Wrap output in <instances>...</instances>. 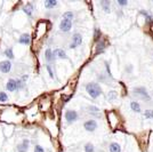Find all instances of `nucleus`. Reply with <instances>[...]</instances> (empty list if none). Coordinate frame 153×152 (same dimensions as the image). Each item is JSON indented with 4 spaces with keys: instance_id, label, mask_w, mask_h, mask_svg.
<instances>
[{
    "instance_id": "nucleus-16",
    "label": "nucleus",
    "mask_w": 153,
    "mask_h": 152,
    "mask_svg": "<svg viewBox=\"0 0 153 152\" xmlns=\"http://www.w3.org/2000/svg\"><path fill=\"white\" fill-rule=\"evenodd\" d=\"M100 5H101L102 9L105 13H110V12H111V1H108V0H103V1L100 2Z\"/></svg>"
},
{
    "instance_id": "nucleus-11",
    "label": "nucleus",
    "mask_w": 153,
    "mask_h": 152,
    "mask_svg": "<svg viewBox=\"0 0 153 152\" xmlns=\"http://www.w3.org/2000/svg\"><path fill=\"white\" fill-rule=\"evenodd\" d=\"M19 42L22 45H24V46L30 45L31 44V36H30L29 33H23V34H21L19 38Z\"/></svg>"
},
{
    "instance_id": "nucleus-19",
    "label": "nucleus",
    "mask_w": 153,
    "mask_h": 152,
    "mask_svg": "<svg viewBox=\"0 0 153 152\" xmlns=\"http://www.w3.org/2000/svg\"><path fill=\"white\" fill-rule=\"evenodd\" d=\"M130 109L136 112V113H140L142 112V108H140V104L137 101H131L130 102Z\"/></svg>"
},
{
    "instance_id": "nucleus-9",
    "label": "nucleus",
    "mask_w": 153,
    "mask_h": 152,
    "mask_svg": "<svg viewBox=\"0 0 153 152\" xmlns=\"http://www.w3.org/2000/svg\"><path fill=\"white\" fill-rule=\"evenodd\" d=\"M29 148H30V141L24 139L21 143L16 145V150H17V152H27Z\"/></svg>"
},
{
    "instance_id": "nucleus-7",
    "label": "nucleus",
    "mask_w": 153,
    "mask_h": 152,
    "mask_svg": "<svg viewBox=\"0 0 153 152\" xmlns=\"http://www.w3.org/2000/svg\"><path fill=\"white\" fill-rule=\"evenodd\" d=\"M12 70V61L9 60H4L0 62V72L6 75V73H9Z\"/></svg>"
},
{
    "instance_id": "nucleus-6",
    "label": "nucleus",
    "mask_w": 153,
    "mask_h": 152,
    "mask_svg": "<svg viewBox=\"0 0 153 152\" xmlns=\"http://www.w3.org/2000/svg\"><path fill=\"white\" fill-rule=\"evenodd\" d=\"M45 61H46V64H53L55 63V61H56V57L54 55V51L51 49V48H47L45 51Z\"/></svg>"
},
{
    "instance_id": "nucleus-24",
    "label": "nucleus",
    "mask_w": 153,
    "mask_h": 152,
    "mask_svg": "<svg viewBox=\"0 0 153 152\" xmlns=\"http://www.w3.org/2000/svg\"><path fill=\"white\" fill-rule=\"evenodd\" d=\"M8 101V95H7L6 92L4 90H0V102L1 103H6Z\"/></svg>"
},
{
    "instance_id": "nucleus-21",
    "label": "nucleus",
    "mask_w": 153,
    "mask_h": 152,
    "mask_svg": "<svg viewBox=\"0 0 153 152\" xmlns=\"http://www.w3.org/2000/svg\"><path fill=\"white\" fill-rule=\"evenodd\" d=\"M62 17H63L64 19H70V21H72V19H74V13H73V12H71V10H68V12L63 13Z\"/></svg>"
},
{
    "instance_id": "nucleus-29",
    "label": "nucleus",
    "mask_w": 153,
    "mask_h": 152,
    "mask_svg": "<svg viewBox=\"0 0 153 152\" xmlns=\"http://www.w3.org/2000/svg\"><path fill=\"white\" fill-rule=\"evenodd\" d=\"M117 4H118L120 7H126L128 5V1L127 0H118Z\"/></svg>"
},
{
    "instance_id": "nucleus-22",
    "label": "nucleus",
    "mask_w": 153,
    "mask_h": 152,
    "mask_svg": "<svg viewBox=\"0 0 153 152\" xmlns=\"http://www.w3.org/2000/svg\"><path fill=\"white\" fill-rule=\"evenodd\" d=\"M118 97V94L115 90H110L108 93V101H115V98Z\"/></svg>"
},
{
    "instance_id": "nucleus-20",
    "label": "nucleus",
    "mask_w": 153,
    "mask_h": 152,
    "mask_svg": "<svg viewBox=\"0 0 153 152\" xmlns=\"http://www.w3.org/2000/svg\"><path fill=\"white\" fill-rule=\"evenodd\" d=\"M83 151L85 152H95V146L93 143H86L83 145Z\"/></svg>"
},
{
    "instance_id": "nucleus-2",
    "label": "nucleus",
    "mask_w": 153,
    "mask_h": 152,
    "mask_svg": "<svg viewBox=\"0 0 153 152\" xmlns=\"http://www.w3.org/2000/svg\"><path fill=\"white\" fill-rule=\"evenodd\" d=\"M64 118H65V121L71 125L73 122H76L78 119H79V114L76 110H66L65 111V114H64Z\"/></svg>"
},
{
    "instance_id": "nucleus-8",
    "label": "nucleus",
    "mask_w": 153,
    "mask_h": 152,
    "mask_svg": "<svg viewBox=\"0 0 153 152\" xmlns=\"http://www.w3.org/2000/svg\"><path fill=\"white\" fill-rule=\"evenodd\" d=\"M82 44V36L80 33H74L72 36V42L70 44V48L71 49H74L78 46Z\"/></svg>"
},
{
    "instance_id": "nucleus-27",
    "label": "nucleus",
    "mask_w": 153,
    "mask_h": 152,
    "mask_svg": "<svg viewBox=\"0 0 153 152\" xmlns=\"http://www.w3.org/2000/svg\"><path fill=\"white\" fill-rule=\"evenodd\" d=\"M144 117H145V119H152L153 118V110L151 109H147L144 111Z\"/></svg>"
},
{
    "instance_id": "nucleus-14",
    "label": "nucleus",
    "mask_w": 153,
    "mask_h": 152,
    "mask_svg": "<svg viewBox=\"0 0 153 152\" xmlns=\"http://www.w3.org/2000/svg\"><path fill=\"white\" fill-rule=\"evenodd\" d=\"M54 55L56 58H62V60H66L68 58V55H66V51L62 49V48H56L54 49Z\"/></svg>"
},
{
    "instance_id": "nucleus-4",
    "label": "nucleus",
    "mask_w": 153,
    "mask_h": 152,
    "mask_svg": "<svg viewBox=\"0 0 153 152\" xmlns=\"http://www.w3.org/2000/svg\"><path fill=\"white\" fill-rule=\"evenodd\" d=\"M97 127H98V124H97V121H96L95 119H89V120H86L83 122V128H85V130H87V132H89V133L95 132L96 129H97Z\"/></svg>"
},
{
    "instance_id": "nucleus-26",
    "label": "nucleus",
    "mask_w": 153,
    "mask_h": 152,
    "mask_svg": "<svg viewBox=\"0 0 153 152\" xmlns=\"http://www.w3.org/2000/svg\"><path fill=\"white\" fill-rule=\"evenodd\" d=\"M16 83H17V88H19V90H22V89L25 88V81H23L21 78L16 79Z\"/></svg>"
},
{
    "instance_id": "nucleus-3",
    "label": "nucleus",
    "mask_w": 153,
    "mask_h": 152,
    "mask_svg": "<svg viewBox=\"0 0 153 152\" xmlns=\"http://www.w3.org/2000/svg\"><path fill=\"white\" fill-rule=\"evenodd\" d=\"M133 93L143 101H150V95L147 93L146 88H144V87H135L133 89Z\"/></svg>"
},
{
    "instance_id": "nucleus-12",
    "label": "nucleus",
    "mask_w": 153,
    "mask_h": 152,
    "mask_svg": "<svg viewBox=\"0 0 153 152\" xmlns=\"http://www.w3.org/2000/svg\"><path fill=\"white\" fill-rule=\"evenodd\" d=\"M33 10H34V7H33V2H27L23 6V12L29 16V17H32L33 15Z\"/></svg>"
},
{
    "instance_id": "nucleus-28",
    "label": "nucleus",
    "mask_w": 153,
    "mask_h": 152,
    "mask_svg": "<svg viewBox=\"0 0 153 152\" xmlns=\"http://www.w3.org/2000/svg\"><path fill=\"white\" fill-rule=\"evenodd\" d=\"M33 152H45V149H44L41 145L37 144V145L34 146V150H33Z\"/></svg>"
},
{
    "instance_id": "nucleus-17",
    "label": "nucleus",
    "mask_w": 153,
    "mask_h": 152,
    "mask_svg": "<svg viewBox=\"0 0 153 152\" xmlns=\"http://www.w3.org/2000/svg\"><path fill=\"white\" fill-rule=\"evenodd\" d=\"M108 151L110 152H121V146L119 143H117V142H112V143H110V145H108Z\"/></svg>"
},
{
    "instance_id": "nucleus-25",
    "label": "nucleus",
    "mask_w": 153,
    "mask_h": 152,
    "mask_svg": "<svg viewBox=\"0 0 153 152\" xmlns=\"http://www.w3.org/2000/svg\"><path fill=\"white\" fill-rule=\"evenodd\" d=\"M46 69H47V72H48L49 77H51V79H54V78H55V75H54V70H53V66H51V64H46Z\"/></svg>"
},
{
    "instance_id": "nucleus-30",
    "label": "nucleus",
    "mask_w": 153,
    "mask_h": 152,
    "mask_svg": "<svg viewBox=\"0 0 153 152\" xmlns=\"http://www.w3.org/2000/svg\"><path fill=\"white\" fill-rule=\"evenodd\" d=\"M152 4H153V1H152Z\"/></svg>"
},
{
    "instance_id": "nucleus-1",
    "label": "nucleus",
    "mask_w": 153,
    "mask_h": 152,
    "mask_svg": "<svg viewBox=\"0 0 153 152\" xmlns=\"http://www.w3.org/2000/svg\"><path fill=\"white\" fill-rule=\"evenodd\" d=\"M86 92H87L88 95H89L91 98H94V100L98 98L103 93L102 87L100 86L98 83H88L86 85Z\"/></svg>"
},
{
    "instance_id": "nucleus-5",
    "label": "nucleus",
    "mask_w": 153,
    "mask_h": 152,
    "mask_svg": "<svg viewBox=\"0 0 153 152\" xmlns=\"http://www.w3.org/2000/svg\"><path fill=\"white\" fill-rule=\"evenodd\" d=\"M71 29H72V21L64 19H61V22H59V30L61 31L64 33H68L71 31Z\"/></svg>"
},
{
    "instance_id": "nucleus-10",
    "label": "nucleus",
    "mask_w": 153,
    "mask_h": 152,
    "mask_svg": "<svg viewBox=\"0 0 153 152\" xmlns=\"http://www.w3.org/2000/svg\"><path fill=\"white\" fill-rule=\"evenodd\" d=\"M6 89L8 90V92H10V93H14V92L19 90V88H17V83H16V79H13V78L8 79V81L6 83Z\"/></svg>"
},
{
    "instance_id": "nucleus-23",
    "label": "nucleus",
    "mask_w": 153,
    "mask_h": 152,
    "mask_svg": "<svg viewBox=\"0 0 153 152\" xmlns=\"http://www.w3.org/2000/svg\"><path fill=\"white\" fill-rule=\"evenodd\" d=\"M105 49V42L104 41H98L97 42V46H96V51L97 53H101Z\"/></svg>"
},
{
    "instance_id": "nucleus-13",
    "label": "nucleus",
    "mask_w": 153,
    "mask_h": 152,
    "mask_svg": "<svg viewBox=\"0 0 153 152\" xmlns=\"http://www.w3.org/2000/svg\"><path fill=\"white\" fill-rule=\"evenodd\" d=\"M86 110H87V112L88 113H90L91 115H94V117H101V110H100V108H97V107H95V105H88L87 108H86Z\"/></svg>"
},
{
    "instance_id": "nucleus-15",
    "label": "nucleus",
    "mask_w": 153,
    "mask_h": 152,
    "mask_svg": "<svg viewBox=\"0 0 153 152\" xmlns=\"http://www.w3.org/2000/svg\"><path fill=\"white\" fill-rule=\"evenodd\" d=\"M44 5H45L46 9H54L58 6V1H56V0H46Z\"/></svg>"
},
{
    "instance_id": "nucleus-18",
    "label": "nucleus",
    "mask_w": 153,
    "mask_h": 152,
    "mask_svg": "<svg viewBox=\"0 0 153 152\" xmlns=\"http://www.w3.org/2000/svg\"><path fill=\"white\" fill-rule=\"evenodd\" d=\"M4 55L7 57V60H9V61H13V60H15V55H14V51L12 47H8V48H6L5 49V51H4Z\"/></svg>"
}]
</instances>
